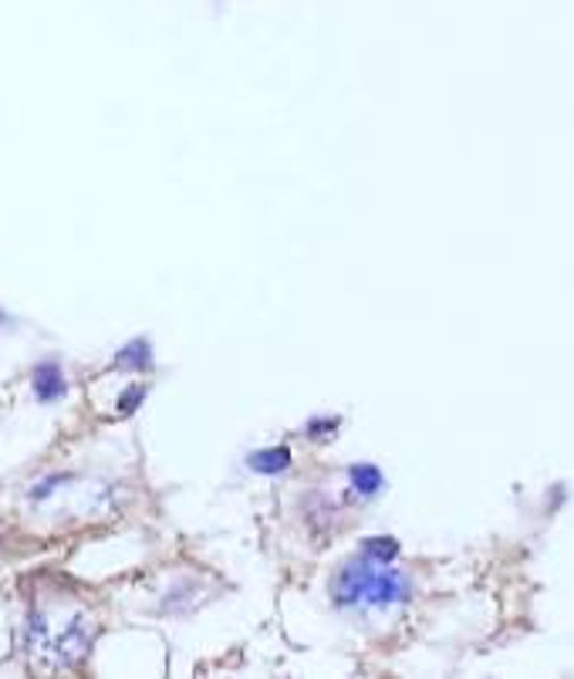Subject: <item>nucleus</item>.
I'll return each instance as SVG.
<instances>
[{"instance_id": "f257e3e1", "label": "nucleus", "mask_w": 574, "mask_h": 679, "mask_svg": "<svg viewBox=\"0 0 574 679\" xmlns=\"http://www.w3.org/2000/svg\"><path fill=\"white\" fill-rule=\"evenodd\" d=\"M413 598V579L402 568L358 555L331 579V602L352 613H389Z\"/></svg>"}, {"instance_id": "f03ea898", "label": "nucleus", "mask_w": 574, "mask_h": 679, "mask_svg": "<svg viewBox=\"0 0 574 679\" xmlns=\"http://www.w3.org/2000/svg\"><path fill=\"white\" fill-rule=\"evenodd\" d=\"M68 392V383H64V372L58 368V362H45L34 368V396L41 402H54Z\"/></svg>"}, {"instance_id": "7ed1b4c3", "label": "nucleus", "mask_w": 574, "mask_h": 679, "mask_svg": "<svg viewBox=\"0 0 574 679\" xmlns=\"http://www.w3.org/2000/svg\"><path fill=\"white\" fill-rule=\"evenodd\" d=\"M349 487L358 497H379L386 487V477L376 463H355V466H349Z\"/></svg>"}, {"instance_id": "20e7f679", "label": "nucleus", "mask_w": 574, "mask_h": 679, "mask_svg": "<svg viewBox=\"0 0 574 679\" xmlns=\"http://www.w3.org/2000/svg\"><path fill=\"white\" fill-rule=\"evenodd\" d=\"M247 466L260 477H278V473L291 470V450L288 447H267L247 457Z\"/></svg>"}, {"instance_id": "39448f33", "label": "nucleus", "mask_w": 574, "mask_h": 679, "mask_svg": "<svg viewBox=\"0 0 574 679\" xmlns=\"http://www.w3.org/2000/svg\"><path fill=\"white\" fill-rule=\"evenodd\" d=\"M362 555L371 558V561H382V565H395L399 558V541L395 537H368L362 545Z\"/></svg>"}, {"instance_id": "423d86ee", "label": "nucleus", "mask_w": 574, "mask_h": 679, "mask_svg": "<svg viewBox=\"0 0 574 679\" xmlns=\"http://www.w3.org/2000/svg\"><path fill=\"white\" fill-rule=\"evenodd\" d=\"M119 365H125V368H149L152 365V352H149L146 338H135V342H129L119 352Z\"/></svg>"}, {"instance_id": "0eeeda50", "label": "nucleus", "mask_w": 574, "mask_h": 679, "mask_svg": "<svg viewBox=\"0 0 574 679\" xmlns=\"http://www.w3.org/2000/svg\"><path fill=\"white\" fill-rule=\"evenodd\" d=\"M338 426H342V420L338 416H318V420L308 423V436L312 439H328L331 433H338Z\"/></svg>"}, {"instance_id": "6e6552de", "label": "nucleus", "mask_w": 574, "mask_h": 679, "mask_svg": "<svg viewBox=\"0 0 574 679\" xmlns=\"http://www.w3.org/2000/svg\"><path fill=\"white\" fill-rule=\"evenodd\" d=\"M146 399V389L143 386H132L129 392H122L119 396V413H135L139 410V402Z\"/></svg>"}]
</instances>
